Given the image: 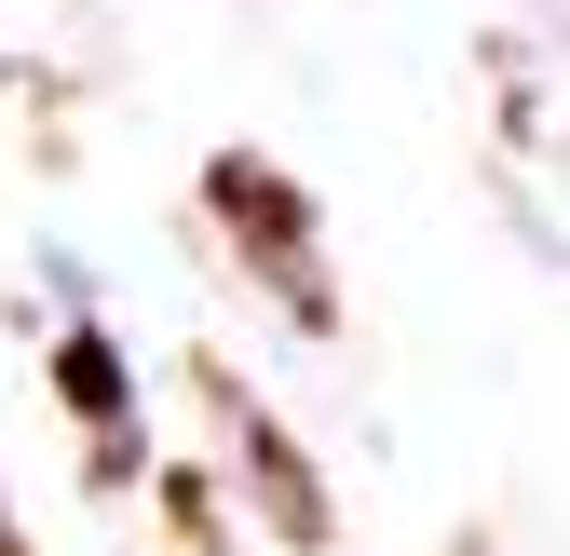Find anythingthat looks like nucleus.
<instances>
[{
  "label": "nucleus",
  "instance_id": "f257e3e1",
  "mask_svg": "<svg viewBox=\"0 0 570 556\" xmlns=\"http://www.w3.org/2000/svg\"><path fill=\"white\" fill-rule=\"evenodd\" d=\"M204 218L232 231V258H245L299 326H340V286H326V258H313V203H299V177H285V163L218 150V163H204Z\"/></svg>",
  "mask_w": 570,
  "mask_h": 556
},
{
  "label": "nucleus",
  "instance_id": "f03ea898",
  "mask_svg": "<svg viewBox=\"0 0 570 556\" xmlns=\"http://www.w3.org/2000/svg\"><path fill=\"white\" fill-rule=\"evenodd\" d=\"M190 380H204V407H218V421H232V448H245V503L272 516V543H299V556H326V543H340V503H326V475L299 461V435H285V421H272V407H258V394H245V380H232L218 354H204Z\"/></svg>",
  "mask_w": 570,
  "mask_h": 556
},
{
  "label": "nucleus",
  "instance_id": "7ed1b4c3",
  "mask_svg": "<svg viewBox=\"0 0 570 556\" xmlns=\"http://www.w3.org/2000/svg\"><path fill=\"white\" fill-rule=\"evenodd\" d=\"M55 407H68V421H96V435L122 448V407H136V394H122L109 326H68V339H55Z\"/></svg>",
  "mask_w": 570,
  "mask_h": 556
},
{
  "label": "nucleus",
  "instance_id": "20e7f679",
  "mask_svg": "<svg viewBox=\"0 0 570 556\" xmlns=\"http://www.w3.org/2000/svg\"><path fill=\"white\" fill-rule=\"evenodd\" d=\"M150 475H164V516H177V543H190V556H218V543H232V516H218V489H204L190 461H150Z\"/></svg>",
  "mask_w": 570,
  "mask_h": 556
},
{
  "label": "nucleus",
  "instance_id": "39448f33",
  "mask_svg": "<svg viewBox=\"0 0 570 556\" xmlns=\"http://www.w3.org/2000/svg\"><path fill=\"white\" fill-rule=\"evenodd\" d=\"M0 556H28V529H14V516H0Z\"/></svg>",
  "mask_w": 570,
  "mask_h": 556
},
{
  "label": "nucleus",
  "instance_id": "423d86ee",
  "mask_svg": "<svg viewBox=\"0 0 570 556\" xmlns=\"http://www.w3.org/2000/svg\"><path fill=\"white\" fill-rule=\"evenodd\" d=\"M449 556H489V529H462V543H449Z\"/></svg>",
  "mask_w": 570,
  "mask_h": 556
}]
</instances>
